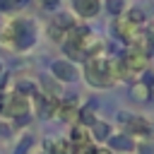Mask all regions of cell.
<instances>
[{"mask_svg": "<svg viewBox=\"0 0 154 154\" xmlns=\"http://www.w3.org/2000/svg\"><path fill=\"white\" fill-rule=\"evenodd\" d=\"M5 38L14 51H29L36 43V29L29 19L19 17V19H12L5 26Z\"/></svg>", "mask_w": 154, "mask_h": 154, "instance_id": "6da1fadb", "label": "cell"}, {"mask_svg": "<svg viewBox=\"0 0 154 154\" xmlns=\"http://www.w3.org/2000/svg\"><path fill=\"white\" fill-rule=\"evenodd\" d=\"M84 79L96 87V89H106L111 87L116 79H113V67H111V60H106L103 55H89L87 58V65H84Z\"/></svg>", "mask_w": 154, "mask_h": 154, "instance_id": "7a4b0ae2", "label": "cell"}, {"mask_svg": "<svg viewBox=\"0 0 154 154\" xmlns=\"http://www.w3.org/2000/svg\"><path fill=\"white\" fill-rule=\"evenodd\" d=\"M2 113H7L12 120H14V125H24L31 116V99L29 96H22V94H17V91H12V94H7V101H5V111Z\"/></svg>", "mask_w": 154, "mask_h": 154, "instance_id": "3957f363", "label": "cell"}, {"mask_svg": "<svg viewBox=\"0 0 154 154\" xmlns=\"http://www.w3.org/2000/svg\"><path fill=\"white\" fill-rule=\"evenodd\" d=\"M118 120L120 125L128 130V135H140V137H149L154 135V125L144 118V116H137V113H128V111H120L118 113Z\"/></svg>", "mask_w": 154, "mask_h": 154, "instance_id": "277c9868", "label": "cell"}, {"mask_svg": "<svg viewBox=\"0 0 154 154\" xmlns=\"http://www.w3.org/2000/svg\"><path fill=\"white\" fill-rule=\"evenodd\" d=\"M120 63L132 72V75H142L147 70V53L140 48V46H132L128 48L123 55H120Z\"/></svg>", "mask_w": 154, "mask_h": 154, "instance_id": "5b68a950", "label": "cell"}, {"mask_svg": "<svg viewBox=\"0 0 154 154\" xmlns=\"http://www.w3.org/2000/svg\"><path fill=\"white\" fill-rule=\"evenodd\" d=\"M108 152L111 154H132V152H137V140L128 132L111 135L108 137Z\"/></svg>", "mask_w": 154, "mask_h": 154, "instance_id": "8992f818", "label": "cell"}, {"mask_svg": "<svg viewBox=\"0 0 154 154\" xmlns=\"http://www.w3.org/2000/svg\"><path fill=\"white\" fill-rule=\"evenodd\" d=\"M75 26V19L70 14H55V19H51L48 34L53 36V41H65V34Z\"/></svg>", "mask_w": 154, "mask_h": 154, "instance_id": "52a82bcc", "label": "cell"}, {"mask_svg": "<svg viewBox=\"0 0 154 154\" xmlns=\"http://www.w3.org/2000/svg\"><path fill=\"white\" fill-rule=\"evenodd\" d=\"M51 72L58 82H75L77 79V67L70 63V60H55L51 65Z\"/></svg>", "mask_w": 154, "mask_h": 154, "instance_id": "ba28073f", "label": "cell"}, {"mask_svg": "<svg viewBox=\"0 0 154 154\" xmlns=\"http://www.w3.org/2000/svg\"><path fill=\"white\" fill-rule=\"evenodd\" d=\"M113 29H116V36H118L120 41H135V38H137V26H135V24H132L128 17L116 19Z\"/></svg>", "mask_w": 154, "mask_h": 154, "instance_id": "9c48e42d", "label": "cell"}, {"mask_svg": "<svg viewBox=\"0 0 154 154\" xmlns=\"http://www.w3.org/2000/svg\"><path fill=\"white\" fill-rule=\"evenodd\" d=\"M72 5H75L77 17H82V19L96 17L99 10H101V2H99V0H72Z\"/></svg>", "mask_w": 154, "mask_h": 154, "instance_id": "30bf717a", "label": "cell"}, {"mask_svg": "<svg viewBox=\"0 0 154 154\" xmlns=\"http://www.w3.org/2000/svg\"><path fill=\"white\" fill-rule=\"evenodd\" d=\"M111 135H113V128H111L106 120H96V123L89 128V137H91V142H108Z\"/></svg>", "mask_w": 154, "mask_h": 154, "instance_id": "8fae6325", "label": "cell"}, {"mask_svg": "<svg viewBox=\"0 0 154 154\" xmlns=\"http://www.w3.org/2000/svg\"><path fill=\"white\" fill-rule=\"evenodd\" d=\"M67 140H70L75 147L89 144V142H91V137H89V128H84L82 123H75V125H72V130H70V135H67Z\"/></svg>", "mask_w": 154, "mask_h": 154, "instance_id": "7c38bea8", "label": "cell"}, {"mask_svg": "<svg viewBox=\"0 0 154 154\" xmlns=\"http://www.w3.org/2000/svg\"><path fill=\"white\" fill-rule=\"evenodd\" d=\"M46 154H75V144L67 137H60V140L46 142Z\"/></svg>", "mask_w": 154, "mask_h": 154, "instance_id": "4fadbf2b", "label": "cell"}, {"mask_svg": "<svg viewBox=\"0 0 154 154\" xmlns=\"http://www.w3.org/2000/svg\"><path fill=\"white\" fill-rule=\"evenodd\" d=\"M63 53H65L70 60H75V63H82V60H87V53H84V48H82L79 43H75V41H63Z\"/></svg>", "mask_w": 154, "mask_h": 154, "instance_id": "5bb4252c", "label": "cell"}, {"mask_svg": "<svg viewBox=\"0 0 154 154\" xmlns=\"http://www.w3.org/2000/svg\"><path fill=\"white\" fill-rule=\"evenodd\" d=\"M130 94H132V99H137V101H147V99L152 96V87H147V84L140 79V82H135V84L130 87Z\"/></svg>", "mask_w": 154, "mask_h": 154, "instance_id": "9a60e30c", "label": "cell"}, {"mask_svg": "<svg viewBox=\"0 0 154 154\" xmlns=\"http://www.w3.org/2000/svg\"><path fill=\"white\" fill-rule=\"evenodd\" d=\"M14 91H17V94H22V96H29V99H31V96H34V94L38 91V87H36L34 82L19 79V82H17V87H14Z\"/></svg>", "mask_w": 154, "mask_h": 154, "instance_id": "2e32d148", "label": "cell"}, {"mask_svg": "<svg viewBox=\"0 0 154 154\" xmlns=\"http://www.w3.org/2000/svg\"><path fill=\"white\" fill-rule=\"evenodd\" d=\"M31 144H34V137H31V135H22V140L17 142V147H14L12 154H29Z\"/></svg>", "mask_w": 154, "mask_h": 154, "instance_id": "e0dca14e", "label": "cell"}, {"mask_svg": "<svg viewBox=\"0 0 154 154\" xmlns=\"http://www.w3.org/2000/svg\"><path fill=\"white\" fill-rule=\"evenodd\" d=\"M125 17H128V19H130V22H132L135 26L144 24V19H147V17H144V12H142L140 7H132V10H128V14H125Z\"/></svg>", "mask_w": 154, "mask_h": 154, "instance_id": "ac0fdd59", "label": "cell"}, {"mask_svg": "<svg viewBox=\"0 0 154 154\" xmlns=\"http://www.w3.org/2000/svg\"><path fill=\"white\" fill-rule=\"evenodd\" d=\"M106 10L111 12V14H120L123 10H125V0H106Z\"/></svg>", "mask_w": 154, "mask_h": 154, "instance_id": "d6986e66", "label": "cell"}, {"mask_svg": "<svg viewBox=\"0 0 154 154\" xmlns=\"http://www.w3.org/2000/svg\"><path fill=\"white\" fill-rule=\"evenodd\" d=\"M137 149H140V154H154V144L152 142H142V144H137Z\"/></svg>", "mask_w": 154, "mask_h": 154, "instance_id": "ffe728a7", "label": "cell"}, {"mask_svg": "<svg viewBox=\"0 0 154 154\" xmlns=\"http://www.w3.org/2000/svg\"><path fill=\"white\" fill-rule=\"evenodd\" d=\"M38 2H41L43 10H55V7L60 5V0H38Z\"/></svg>", "mask_w": 154, "mask_h": 154, "instance_id": "44dd1931", "label": "cell"}, {"mask_svg": "<svg viewBox=\"0 0 154 154\" xmlns=\"http://www.w3.org/2000/svg\"><path fill=\"white\" fill-rule=\"evenodd\" d=\"M0 10H2V12H7V10H14L12 0H0Z\"/></svg>", "mask_w": 154, "mask_h": 154, "instance_id": "7402d4cb", "label": "cell"}, {"mask_svg": "<svg viewBox=\"0 0 154 154\" xmlns=\"http://www.w3.org/2000/svg\"><path fill=\"white\" fill-rule=\"evenodd\" d=\"M7 135H10V123L0 120V137H7Z\"/></svg>", "mask_w": 154, "mask_h": 154, "instance_id": "603a6c76", "label": "cell"}, {"mask_svg": "<svg viewBox=\"0 0 154 154\" xmlns=\"http://www.w3.org/2000/svg\"><path fill=\"white\" fill-rule=\"evenodd\" d=\"M5 101H7V94H2V91H0V113L5 111Z\"/></svg>", "mask_w": 154, "mask_h": 154, "instance_id": "cb8c5ba5", "label": "cell"}, {"mask_svg": "<svg viewBox=\"0 0 154 154\" xmlns=\"http://www.w3.org/2000/svg\"><path fill=\"white\" fill-rule=\"evenodd\" d=\"M12 5H14V7H24V5H26V0H12Z\"/></svg>", "mask_w": 154, "mask_h": 154, "instance_id": "d4e9b609", "label": "cell"}, {"mask_svg": "<svg viewBox=\"0 0 154 154\" xmlns=\"http://www.w3.org/2000/svg\"><path fill=\"white\" fill-rule=\"evenodd\" d=\"M96 154H111L108 149H96Z\"/></svg>", "mask_w": 154, "mask_h": 154, "instance_id": "484cf974", "label": "cell"}, {"mask_svg": "<svg viewBox=\"0 0 154 154\" xmlns=\"http://www.w3.org/2000/svg\"><path fill=\"white\" fill-rule=\"evenodd\" d=\"M0 75H2V65H0Z\"/></svg>", "mask_w": 154, "mask_h": 154, "instance_id": "4316f807", "label": "cell"}, {"mask_svg": "<svg viewBox=\"0 0 154 154\" xmlns=\"http://www.w3.org/2000/svg\"><path fill=\"white\" fill-rule=\"evenodd\" d=\"M38 154H46V152H38Z\"/></svg>", "mask_w": 154, "mask_h": 154, "instance_id": "83f0119b", "label": "cell"}]
</instances>
